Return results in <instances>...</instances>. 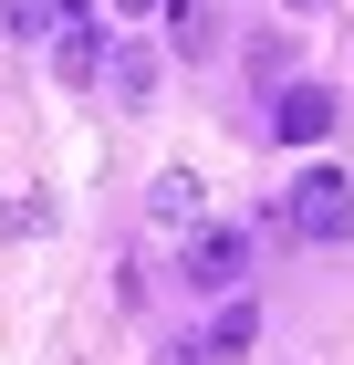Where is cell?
<instances>
[{"mask_svg":"<svg viewBox=\"0 0 354 365\" xmlns=\"http://www.w3.org/2000/svg\"><path fill=\"white\" fill-rule=\"evenodd\" d=\"M281 230H292V240H313V251L354 240V178H344V168H302L292 188H281Z\"/></svg>","mask_w":354,"mask_h":365,"instance_id":"cell-1","label":"cell"},{"mask_svg":"<svg viewBox=\"0 0 354 365\" xmlns=\"http://www.w3.org/2000/svg\"><path fill=\"white\" fill-rule=\"evenodd\" d=\"M240 272H250V230H229V220H198L188 230V282H198V292H240Z\"/></svg>","mask_w":354,"mask_h":365,"instance_id":"cell-2","label":"cell"},{"mask_svg":"<svg viewBox=\"0 0 354 365\" xmlns=\"http://www.w3.org/2000/svg\"><path fill=\"white\" fill-rule=\"evenodd\" d=\"M333 115H344L333 84H281V94H271V136H281V146H323Z\"/></svg>","mask_w":354,"mask_h":365,"instance_id":"cell-3","label":"cell"},{"mask_svg":"<svg viewBox=\"0 0 354 365\" xmlns=\"http://www.w3.org/2000/svg\"><path fill=\"white\" fill-rule=\"evenodd\" d=\"M157 21H167V53L177 63H209L219 53V0H157Z\"/></svg>","mask_w":354,"mask_h":365,"instance_id":"cell-4","label":"cell"},{"mask_svg":"<svg viewBox=\"0 0 354 365\" xmlns=\"http://www.w3.org/2000/svg\"><path fill=\"white\" fill-rule=\"evenodd\" d=\"M53 73L63 84H105V21H94V11L53 31Z\"/></svg>","mask_w":354,"mask_h":365,"instance_id":"cell-5","label":"cell"},{"mask_svg":"<svg viewBox=\"0 0 354 365\" xmlns=\"http://www.w3.org/2000/svg\"><path fill=\"white\" fill-rule=\"evenodd\" d=\"M146 220H157V230H198V220H209V188H198L188 168H157V188H146Z\"/></svg>","mask_w":354,"mask_h":365,"instance_id":"cell-6","label":"cell"},{"mask_svg":"<svg viewBox=\"0 0 354 365\" xmlns=\"http://www.w3.org/2000/svg\"><path fill=\"white\" fill-rule=\"evenodd\" d=\"M105 94L115 105H146V94H157V53H146V42H115L105 53Z\"/></svg>","mask_w":354,"mask_h":365,"instance_id":"cell-7","label":"cell"},{"mask_svg":"<svg viewBox=\"0 0 354 365\" xmlns=\"http://www.w3.org/2000/svg\"><path fill=\"white\" fill-rule=\"evenodd\" d=\"M83 11H94V0H0V21L21 31V42H53L63 21H83Z\"/></svg>","mask_w":354,"mask_h":365,"instance_id":"cell-8","label":"cell"},{"mask_svg":"<svg viewBox=\"0 0 354 365\" xmlns=\"http://www.w3.org/2000/svg\"><path fill=\"white\" fill-rule=\"evenodd\" d=\"M198 344H209V355H250V344H261V303H250V292H229V303H219V324H209Z\"/></svg>","mask_w":354,"mask_h":365,"instance_id":"cell-9","label":"cell"},{"mask_svg":"<svg viewBox=\"0 0 354 365\" xmlns=\"http://www.w3.org/2000/svg\"><path fill=\"white\" fill-rule=\"evenodd\" d=\"M167 365H209V344H167Z\"/></svg>","mask_w":354,"mask_h":365,"instance_id":"cell-10","label":"cell"},{"mask_svg":"<svg viewBox=\"0 0 354 365\" xmlns=\"http://www.w3.org/2000/svg\"><path fill=\"white\" fill-rule=\"evenodd\" d=\"M115 11H125V21H157V0H115Z\"/></svg>","mask_w":354,"mask_h":365,"instance_id":"cell-11","label":"cell"},{"mask_svg":"<svg viewBox=\"0 0 354 365\" xmlns=\"http://www.w3.org/2000/svg\"><path fill=\"white\" fill-rule=\"evenodd\" d=\"M292 11H313V0H292Z\"/></svg>","mask_w":354,"mask_h":365,"instance_id":"cell-12","label":"cell"}]
</instances>
